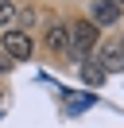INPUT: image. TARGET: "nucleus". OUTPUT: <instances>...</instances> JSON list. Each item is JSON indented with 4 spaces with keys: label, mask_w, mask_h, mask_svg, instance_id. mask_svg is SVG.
<instances>
[{
    "label": "nucleus",
    "mask_w": 124,
    "mask_h": 128,
    "mask_svg": "<svg viewBox=\"0 0 124 128\" xmlns=\"http://www.w3.org/2000/svg\"><path fill=\"white\" fill-rule=\"evenodd\" d=\"M82 78L89 82V86H101V82H105V70H101L97 62H85V66H82Z\"/></svg>",
    "instance_id": "6"
},
{
    "label": "nucleus",
    "mask_w": 124,
    "mask_h": 128,
    "mask_svg": "<svg viewBox=\"0 0 124 128\" xmlns=\"http://www.w3.org/2000/svg\"><path fill=\"white\" fill-rule=\"evenodd\" d=\"M120 50H124V39H120Z\"/></svg>",
    "instance_id": "9"
},
{
    "label": "nucleus",
    "mask_w": 124,
    "mask_h": 128,
    "mask_svg": "<svg viewBox=\"0 0 124 128\" xmlns=\"http://www.w3.org/2000/svg\"><path fill=\"white\" fill-rule=\"evenodd\" d=\"M97 66L101 70H124V50H120V43H108V47H101V58H97Z\"/></svg>",
    "instance_id": "4"
},
{
    "label": "nucleus",
    "mask_w": 124,
    "mask_h": 128,
    "mask_svg": "<svg viewBox=\"0 0 124 128\" xmlns=\"http://www.w3.org/2000/svg\"><path fill=\"white\" fill-rule=\"evenodd\" d=\"M46 47H50V50H66L70 47V27L50 24V27H46Z\"/></svg>",
    "instance_id": "5"
},
{
    "label": "nucleus",
    "mask_w": 124,
    "mask_h": 128,
    "mask_svg": "<svg viewBox=\"0 0 124 128\" xmlns=\"http://www.w3.org/2000/svg\"><path fill=\"white\" fill-rule=\"evenodd\" d=\"M116 4H124V0H116Z\"/></svg>",
    "instance_id": "10"
},
{
    "label": "nucleus",
    "mask_w": 124,
    "mask_h": 128,
    "mask_svg": "<svg viewBox=\"0 0 124 128\" xmlns=\"http://www.w3.org/2000/svg\"><path fill=\"white\" fill-rule=\"evenodd\" d=\"M12 20H16V4H12V0H0V24H12Z\"/></svg>",
    "instance_id": "7"
},
{
    "label": "nucleus",
    "mask_w": 124,
    "mask_h": 128,
    "mask_svg": "<svg viewBox=\"0 0 124 128\" xmlns=\"http://www.w3.org/2000/svg\"><path fill=\"white\" fill-rule=\"evenodd\" d=\"M97 39H101V27L93 20H78V24H70V47L66 50L78 54V58H85V54H93Z\"/></svg>",
    "instance_id": "1"
},
{
    "label": "nucleus",
    "mask_w": 124,
    "mask_h": 128,
    "mask_svg": "<svg viewBox=\"0 0 124 128\" xmlns=\"http://www.w3.org/2000/svg\"><path fill=\"white\" fill-rule=\"evenodd\" d=\"M120 20V4L116 0H97L93 4V24L97 27H108V24H116Z\"/></svg>",
    "instance_id": "3"
},
{
    "label": "nucleus",
    "mask_w": 124,
    "mask_h": 128,
    "mask_svg": "<svg viewBox=\"0 0 124 128\" xmlns=\"http://www.w3.org/2000/svg\"><path fill=\"white\" fill-rule=\"evenodd\" d=\"M8 62H12V58H8V54H4V58H0V74H4V70H8Z\"/></svg>",
    "instance_id": "8"
},
{
    "label": "nucleus",
    "mask_w": 124,
    "mask_h": 128,
    "mask_svg": "<svg viewBox=\"0 0 124 128\" xmlns=\"http://www.w3.org/2000/svg\"><path fill=\"white\" fill-rule=\"evenodd\" d=\"M0 43H4V54L12 58V62H23V58H31V50H35V39H31L27 31H20V27H8V31L0 35Z\"/></svg>",
    "instance_id": "2"
}]
</instances>
